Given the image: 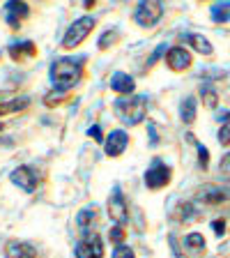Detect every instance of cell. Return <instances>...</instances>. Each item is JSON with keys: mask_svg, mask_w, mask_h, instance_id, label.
<instances>
[{"mask_svg": "<svg viewBox=\"0 0 230 258\" xmlns=\"http://www.w3.org/2000/svg\"><path fill=\"white\" fill-rule=\"evenodd\" d=\"M111 90L127 97V95H131V92L136 90V81L131 79L129 74H124V72H115L113 79H111Z\"/></svg>", "mask_w": 230, "mask_h": 258, "instance_id": "obj_13", "label": "cell"}, {"mask_svg": "<svg viewBox=\"0 0 230 258\" xmlns=\"http://www.w3.org/2000/svg\"><path fill=\"white\" fill-rule=\"evenodd\" d=\"M219 168H221V173H223L225 177H230V152H228V155H223V159H221Z\"/></svg>", "mask_w": 230, "mask_h": 258, "instance_id": "obj_30", "label": "cell"}, {"mask_svg": "<svg viewBox=\"0 0 230 258\" xmlns=\"http://www.w3.org/2000/svg\"><path fill=\"white\" fill-rule=\"evenodd\" d=\"M219 143L225 145V148L230 145V118L225 120V122L221 124V129H219Z\"/></svg>", "mask_w": 230, "mask_h": 258, "instance_id": "obj_26", "label": "cell"}, {"mask_svg": "<svg viewBox=\"0 0 230 258\" xmlns=\"http://www.w3.org/2000/svg\"><path fill=\"white\" fill-rule=\"evenodd\" d=\"M196 148H198V166L205 171L207 164H209V152H207V148H205L203 143H196Z\"/></svg>", "mask_w": 230, "mask_h": 258, "instance_id": "obj_27", "label": "cell"}, {"mask_svg": "<svg viewBox=\"0 0 230 258\" xmlns=\"http://www.w3.org/2000/svg\"><path fill=\"white\" fill-rule=\"evenodd\" d=\"M164 16V5L161 0H138L134 12V21L138 23L140 28H152L161 21Z\"/></svg>", "mask_w": 230, "mask_h": 258, "instance_id": "obj_5", "label": "cell"}, {"mask_svg": "<svg viewBox=\"0 0 230 258\" xmlns=\"http://www.w3.org/2000/svg\"><path fill=\"white\" fill-rule=\"evenodd\" d=\"M115 42H118V30L113 28V30H106V32H104L102 39H99V44H97V46H99V48H108L111 44H115Z\"/></svg>", "mask_w": 230, "mask_h": 258, "instance_id": "obj_25", "label": "cell"}, {"mask_svg": "<svg viewBox=\"0 0 230 258\" xmlns=\"http://www.w3.org/2000/svg\"><path fill=\"white\" fill-rule=\"evenodd\" d=\"M108 217L115 226H124L129 221V210H127V201L122 196V189L113 187L111 196H108Z\"/></svg>", "mask_w": 230, "mask_h": 258, "instance_id": "obj_6", "label": "cell"}, {"mask_svg": "<svg viewBox=\"0 0 230 258\" xmlns=\"http://www.w3.org/2000/svg\"><path fill=\"white\" fill-rule=\"evenodd\" d=\"M191 53L184 46H171L166 51V64L173 72H184L191 67Z\"/></svg>", "mask_w": 230, "mask_h": 258, "instance_id": "obj_9", "label": "cell"}, {"mask_svg": "<svg viewBox=\"0 0 230 258\" xmlns=\"http://www.w3.org/2000/svg\"><path fill=\"white\" fill-rule=\"evenodd\" d=\"M74 258H97L95 251L90 249V244L86 242V237H81L79 242H76V247H74Z\"/></svg>", "mask_w": 230, "mask_h": 258, "instance_id": "obj_22", "label": "cell"}, {"mask_svg": "<svg viewBox=\"0 0 230 258\" xmlns=\"http://www.w3.org/2000/svg\"><path fill=\"white\" fill-rule=\"evenodd\" d=\"M88 134H90V139H95L97 143H104V134H102V127H99V124H92L90 129H88Z\"/></svg>", "mask_w": 230, "mask_h": 258, "instance_id": "obj_29", "label": "cell"}, {"mask_svg": "<svg viewBox=\"0 0 230 258\" xmlns=\"http://www.w3.org/2000/svg\"><path fill=\"white\" fill-rule=\"evenodd\" d=\"M64 97H67V90H58V88H55V90H51L44 97V104H46V106H55V104L62 102Z\"/></svg>", "mask_w": 230, "mask_h": 258, "instance_id": "obj_23", "label": "cell"}, {"mask_svg": "<svg viewBox=\"0 0 230 258\" xmlns=\"http://www.w3.org/2000/svg\"><path fill=\"white\" fill-rule=\"evenodd\" d=\"M171 177H173V168L168 166L164 159L155 157V159L150 161L147 171H145V187L152 189V191H157V189H164L168 182H171Z\"/></svg>", "mask_w": 230, "mask_h": 258, "instance_id": "obj_4", "label": "cell"}, {"mask_svg": "<svg viewBox=\"0 0 230 258\" xmlns=\"http://www.w3.org/2000/svg\"><path fill=\"white\" fill-rule=\"evenodd\" d=\"M228 196L230 194L223 191L221 187H216V184H203V189L198 191V199L207 205H219L221 201H225Z\"/></svg>", "mask_w": 230, "mask_h": 258, "instance_id": "obj_14", "label": "cell"}, {"mask_svg": "<svg viewBox=\"0 0 230 258\" xmlns=\"http://www.w3.org/2000/svg\"><path fill=\"white\" fill-rule=\"evenodd\" d=\"M113 108H115V115H118L120 122L134 127V124H138L145 120V113H147V97L145 95L120 97V99H115Z\"/></svg>", "mask_w": 230, "mask_h": 258, "instance_id": "obj_2", "label": "cell"}, {"mask_svg": "<svg viewBox=\"0 0 230 258\" xmlns=\"http://www.w3.org/2000/svg\"><path fill=\"white\" fill-rule=\"evenodd\" d=\"M7 53H10L14 60L32 58V55H37V44L30 42V39H19V42H14V44L7 46Z\"/></svg>", "mask_w": 230, "mask_h": 258, "instance_id": "obj_12", "label": "cell"}, {"mask_svg": "<svg viewBox=\"0 0 230 258\" xmlns=\"http://www.w3.org/2000/svg\"><path fill=\"white\" fill-rule=\"evenodd\" d=\"M10 180L16 184V187H21L23 191L32 194L35 189L39 187V173L35 166H19L10 173Z\"/></svg>", "mask_w": 230, "mask_h": 258, "instance_id": "obj_7", "label": "cell"}, {"mask_svg": "<svg viewBox=\"0 0 230 258\" xmlns=\"http://www.w3.org/2000/svg\"><path fill=\"white\" fill-rule=\"evenodd\" d=\"M182 39L189 44V46H193L198 53H203V55H212V44H209V39L207 37H203V35H196V32H184L182 35Z\"/></svg>", "mask_w": 230, "mask_h": 258, "instance_id": "obj_16", "label": "cell"}, {"mask_svg": "<svg viewBox=\"0 0 230 258\" xmlns=\"http://www.w3.org/2000/svg\"><path fill=\"white\" fill-rule=\"evenodd\" d=\"M113 258H136L134 249H129L127 244H120V247H115V251H113Z\"/></svg>", "mask_w": 230, "mask_h": 258, "instance_id": "obj_28", "label": "cell"}, {"mask_svg": "<svg viewBox=\"0 0 230 258\" xmlns=\"http://www.w3.org/2000/svg\"><path fill=\"white\" fill-rule=\"evenodd\" d=\"M212 228H214V233L221 237L225 233V221L223 219H214V221H212Z\"/></svg>", "mask_w": 230, "mask_h": 258, "instance_id": "obj_31", "label": "cell"}, {"mask_svg": "<svg viewBox=\"0 0 230 258\" xmlns=\"http://www.w3.org/2000/svg\"><path fill=\"white\" fill-rule=\"evenodd\" d=\"M95 26H97L95 16H81V19H76V21L67 28V32H64L62 48H76L79 44H83L88 39V35L95 30Z\"/></svg>", "mask_w": 230, "mask_h": 258, "instance_id": "obj_3", "label": "cell"}, {"mask_svg": "<svg viewBox=\"0 0 230 258\" xmlns=\"http://www.w3.org/2000/svg\"><path fill=\"white\" fill-rule=\"evenodd\" d=\"M83 62H86V55H79V58H58L51 64V83H53L58 90H69L83 76Z\"/></svg>", "mask_w": 230, "mask_h": 258, "instance_id": "obj_1", "label": "cell"}, {"mask_svg": "<svg viewBox=\"0 0 230 258\" xmlns=\"http://www.w3.org/2000/svg\"><path fill=\"white\" fill-rule=\"evenodd\" d=\"M127 145H129V134L124 129L111 132V134L106 136V141H104V148H106L108 157H120L124 150H127Z\"/></svg>", "mask_w": 230, "mask_h": 258, "instance_id": "obj_10", "label": "cell"}, {"mask_svg": "<svg viewBox=\"0 0 230 258\" xmlns=\"http://www.w3.org/2000/svg\"><path fill=\"white\" fill-rule=\"evenodd\" d=\"M97 217H99V212H97L95 205H88V208H83L79 215H76V226L83 231V235H86V233H90V228L95 226Z\"/></svg>", "mask_w": 230, "mask_h": 258, "instance_id": "obj_15", "label": "cell"}, {"mask_svg": "<svg viewBox=\"0 0 230 258\" xmlns=\"http://www.w3.org/2000/svg\"><path fill=\"white\" fill-rule=\"evenodd\" d=\"M184 247L191 249V251H203L205 249V237L200 235V233H189V235L184 237Z\"/></svg>", "mask_w": 230, "mask_h": 258, "instance_id": "obj_21", "label": "cell"}, {"mask_svg": "<svg viewBox=\"0 0 230 258\" xmlns=\"http://www.w3.org/2000/svg\"><path fill=\"white\" fill-rule=\"evenodd\" d=\"M95 3H97V0H83V7H86V10H90V7H95Z\"/></svg>", "mask_w": 230, "mask_h": 258, "instance_id": "obj_33", "label": "cell"}, {"mask_svg": "<svg viewBox=\"0 0 230 258\" xmlns=\"http://www.w3.org/2000/svg\"><path fill=\"white\" fill-rule=\"evenodd\" d=\"M209 16H212V21L214 23L230 21V3L228 0H219V3H214L212 10H209Z\"/></svg>", "mask_w": 230, "mask_h": 258, "instance_id": "obj_18", "label": "cell"}, {"mask_svg": "<svg viewBox=\"0 0 230 258\" xmlns=\"http://www.w3.org/2000/svg\"><path fill=\"white\" fill-rule=\"evenodd\" d=\"M200 97H203V104L207 108H216L219 95H216V88L212 86V83H203V86H200Z\"/></svg>", "mask_w": 230, "mask_h": 258, "instance_id": "obj_20", "label": "cell"}, {"mask_svg": "<svg viewBox=\"0 0 230 258\" xmlns=\"http://www.w3.org/2000/svg\"><path fill=\"white\" fill-rule=\"evenodd\" d=\"M30 106V97H14L10 102H0V115H12V113H21Z\"/></svg>", "mask_w": 230, "mask_h": 258, "instance_id": "obj_17", "label": "cell"}, {"mask_svg": "<svg viewBox=\"0 0 230 258\" xmlns=\"http://www.w3.org/2000/svg\"><path fill=\"white\" fill-rule=\"evenodd\" d=\"M166 51H168V48H166V44H161V46L157 48L155 53H152V58H150V62H147V67H152V64H155L157 60H159V55H161V53H166Z\"/></svg>", "mask_w": 230, "mask_h": 258, "instance_id": "obj_32", "label": "cell"}, {"mask_svg": "<svg viewBox=\"0 0 230 258\" xmlns=\"http://www.w3.org/2000/svg\"><path fill=\"white\" fill-rule=\"evenodd\" d=\"M108 240H111L115 247H120L124 242V226H113L111 231H108Z\"/></svg>", "mask_w": 230, "mask_h": 258, "instance_id": "obj_24", "label": "cell"}, {"mask_svg": "<svg viewBox=\"0 0 230 258\" xmlns=\"http://www.w3.org/2000/svg\"><path fill=\"white\" fill-rule=\"evenodd\" d=\"M5 258H37V249L30 242L10 240L5 247Z\"/></svg>", "mask_w": 230, "mask_h": 258, "instance_id": "obj_11", "label": "cell"}, {"mask_svg": "<svg viewBox=\"0 0 230 258\" xmlns=\"http://www.w3.org/2000/svg\"><path fill=\"white\" fill-rule=\"evenodd\" d=\"M28 14H30V7L26 0H7L3 7V19L10 28H19L23 19H28Z\"/></svg>", "mask_w": 230, "mask_h": 258, "instance_id": "obj_8", "label": "cell"}, {"mask_svg": "<svg viewBox=\"0 0 230 258\" xmlns=\"http://www.w3.org/2000/svg\"><path fill=\"white\" fill-rule=\"evenodd\" d=\"M180 118L184 124H191L196 120V99L193 97H184L180 104Z\"/></svg>", "mask_w": 230, "mask_h": 258, "instance_id": "obj_19", "label": "cell"}]
</instances>
